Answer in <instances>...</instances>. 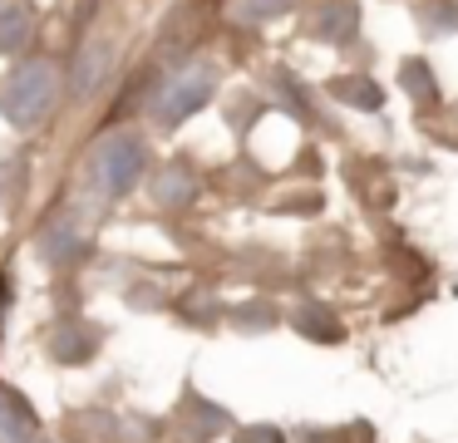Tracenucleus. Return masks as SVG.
<instances>
[{
    "mask_svg": "<svg viewBox=\"0 0 458 443\" xmlns=\"http://www.w3.org/2000/svg\"><path fill=\"white\" fill-rule=\"evenodd\" d=\"M55 98H60V69L50 59H25L0 84V114L11 118L15 128H35L50 118Z\"/></svg>",
    "mask_w": 458,
    "mask_h": 443,
    "instance_id": "obj_1",
    "label": "nucleus"
},
{
    "mask_svg": "<svg viewBox=\"0 0 458 443\" xmlns=\"http://www.w3.org/2000/svg\"><path fill=\"white\" fill-rule=\"evenodd\" d=\"M143 163H148V153H143V138L139 133H109L94 143L89 153V183L99 197H123L133 183L143 177Z\"/></svg>",
    "mask_w": 458,
    "mask_h": 443,
    "instance_id": "obj_2",
    "label": "nucleus"
},
{
    "mask_svg": "<svg viewBox=\"0 0 458 443\" xmlns=\"http://www.w3.org/2000/svg\"><path fill=\"white\" fill-rule=\"evenodd\" d=\"M212 89H217V69L212 64H182L178 74L158 89V98H153V118H158L163 128L182 124V118H192L202 104H208Z\"/></svg>",
    "mask_w": 458,
    "mask_h": 443,
    "instance_id": "obj_3",
    "label": "nucleus"
},
{
    "mask_svg": "<svg viewBox=\"0 0 458 443\" xmlns=\"http://www.w3.org/2000/svg\"><path fill=\"white\" fill-rule=\"evenodd\" d=\"M35 439H40V423H35L30 404L0 384V443H35Z\"/></svg>",
    "mask_w": 458,
    "mask_h": 443,
    "instance_id": "obj_4",
    "label": "nucleus"
},
{
    "mask_svg": "<svg viewBox=\"0 0 458 443\" xmlns=\"http://www.w3.org/2000/svg\"><path fill=\"white\" fill-rule=\"evenodd\" d=\"M35 39V5L30 0H0V55H15Z\"/></svg>",
    "mask_w": 458,
    "mask_h": 443,
    "instance_id": "obj_5",
    "label": "nucleus"
},
{
    "mask_svg": "<svg viewBox=\"0 0 458 443\" xmlns=\"http://www.w3.org/2000/svg\"><path fill=\"white\" fill-rule=\"evenodd\" d=\"M109 69H114V45L109 39H89L74 59V94H94L109 79Z\"/></svg>",
    "mask_w": 458,
    "mask_h": 443,
    "instance_id": "obj_6",
    "label": "nucleus"
},
{
    "mask_svg": "<svg viewBox=\"0 0 458 443\" xmlns=\"http://www.w3.org/2000/svg\"><path fill=\"white\" fill-rule=\"evenodd\" d=\"M360 30V5L355 0H326L316 15V35L326 39V45H350Z\"/></svg>",
    "mask_w": 458,
    "mask_h": 443,
    "instance_id": "obj_7",
    "label": "nucleus"
},
{
    "mask_svg": "<svg viewBox=\"0 0 458 443\" xmlns=\"http://www.w3.org/2000/svg\"><path fill=\"white\" fill-rule=\"evenodd\" d=\"M80 246H84V226L70 222V217H55V222L45 226V236H40V256H45V261H55V266L74 261Z\"/></svg>",
    "mask_w": 458,
    "mask_h": 443,
    "instance_id": "obj_8",
    "label": "nucleus"
},
{
    "mask_svg": "<svg viewBox=\"0 0 458 443\" xmlns=\"http://www.w3.org/2000/svg\"><path fill=\"white\" fill-rule=\"evenodd\" d=\"M192 197H198V177H192L188 167H163V173L153 177V202L158 207H188Z\"/></svg>",
    "mask_w": 458,
    "mask_h": 443,
    "instance_id": "obj_9",
    "label": "nucleus"
},
{
    "mask_svg": "<svg viewBox=\"0 0 458 443\" xmlns=\"http://www.w3.org/2000/svg\"><path fill=\"white\" fill-rule=\"evenodd\" d=\"M50 354L60 364H84V360H94V335L80 330V325H55L50 330Z\"/></svg>",
    "mask_w": 458,
    "mask_h": 443,
    "instance_id": "obj_10",
    "label": "nucleus"
},
{
    "mask_svg": "<svg viewBox=\"0 0 458 443\" xmlns=\"http://www.w3.org/2000/svg\"><path fill=\"white\" fill-rule=\"evenodd\" d=\"M296 330L310 335V340L335 345L340 335H345V325L335 320V311H330V305H301V311H296Z\"/></svg>",
    "mask_w": 458,
    "mask_h": 443,
    "instance_id": "obj_11",
    "label": "nucleus"
},
{
    "mask_svg": "<svg viewBox=\"0 0 458 443\" xmlns=\"http://www.w3.org/2000/svg\"><path fill=\"white\" fill-rule=\"evenodd\" d=\"M330 94H335L340 104H350V108H365V114L385 104L379 84H375V79H365V74H345V79H335V84H330Z\"/></svg>",
    "mask_w": 458,
    "mask_h": 443,
    "instance_id": "obj_12",
    "label": "nucleus"
},
{
    "mask_svg": "<svg viewBox=\"0 0 458 443\" xmlns=\"http://www.w3.org/2000/svg\"><path fill=\"white\" fill-rule=\"evenodd\" d=\"M399 84H404V89H409V98H419L424 108H434V104H438V84H434V74H428L424 59H409V64L399 69Z\"/></svg>",
    "mask_w": 458,
    "mask_h": 443,
    "instance_id": "obj_13",
    "label": "nucleus"
},
{
    "mask_svg": "<svg viewBox=\"0 0 458 443\" xmlns=\"http://www.w3.org/2000/svg\"><path fill=\"white\" fill-rule=\"evenodd\" d=\"M419 20H424L428 35H444L448 25H458V5L454 0H428V5H419Z\"/></svg>",
    "mask_w": 458,
    "mask_h": 443,
    "instance_id": "obj_14",
    "label": "nucleus"
},
{
    "mask_svg": "<svg viewBox=\"0 0 458 443\" xmlns=\"http://www.w3.org/2000/svg\"><path fill=\"white\" fill-rule=\"evenodd\" d=\"M296 0H237V20H271V15H286Z\"/></svg>",
    "mask_w": 458,
    "mask_h": 443,
    "instance_id": "obj_15",
    "label": "nucleus"
},
{
    "mask_svg": "<svg viewBox=\"0 0 458 443\" xmlns=\"http://www.w3.org/2000/svg\"><path fill=\"white\" fill-rule=\"evenodd\" d=\"M237 443H286V439H281V433L271 429V423H257V429H242V433H237Z\"/></svg>",
    "mask_w": 458,
    "mask_h": 443,
    "instance_id": "obj_16",
    "label": "nucleus"
},
{
    "mask_svg": "<svg viewBox=\"0 0 458 443\" xmlns=\"http://www.w3.org/2000/svg\"><path fill=\"white\" fill-rule=\"evenodd\" d=\"M0 301H5V285H0Z\"/></svg>",
    "mask_w": 458,
    "mask_h": 443,
    "instance_id": "obj_17",
    "label": "nucleus"
},
{
    "mask_svg": "<svg viewBox=\"0 0 458 443\" xmlns=\"http://www.w3.org/2000/svg\"><path fill=\"white\" fill-rule=\"evenodd\" d=\"M35 443H50V439H35Z\"/></svg>",
    "mask_w": 458,
    "mask_h": 443,
    "instance_id": "obj_18",
    "label": "nucleus"
}]
</instances>
